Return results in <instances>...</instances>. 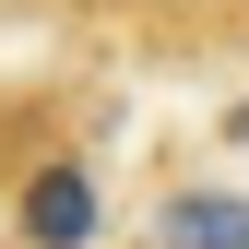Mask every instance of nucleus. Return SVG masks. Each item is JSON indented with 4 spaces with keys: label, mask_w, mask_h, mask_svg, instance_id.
<instances>
[{
    "label": "nucleus",
    "mask_w": 249,
    "mask_h": 249,
    "mask_svg": "<svg viewBox=\"0 0 249 249\" xmlns=\"http://www.w3.org/2000/svg\"><path fill=\"white\" fill-rule=\"evenodd\" d=\"M12 237H24V249H95V237H107L95 166H83V154H36L24 190H12Z\"/></svg>",
    "instance_id": "nucleus-1"
},
{
    "label": "nucleus",
    "mask_w": 249,
    "mask_h": 249,
    "mask_svg": "<svg viewBox=\"0 0 249 249\" xmlns=\"http://www.w3.org/2000/svg\"><path fill=\"white\" fill-rule=\"evenodd\" d=\"M237 12H249V0H237Z\"/></svg>",
    "instance_id": "nucleus-4"
},
{
    "label": "nucleus",
    "mask_w": 249,
    "mask_h": 249,
    "mask_svg": "<svg viewBox=\"0 0 249 249\" xmlns=\"http://www.w3.org/2000/svg\"><path fill=\"white\" fill-rule=\"evenodd\" d=\"M226 142H237V154H249V95H237V107H226Z\"/></svg>",
    "instance_id": "nucleus-3"
},
{
    "label": "nucleus",
    "mask_w": 249,
    "mask_h": 249,
    "mask_svg": "<svg viewBox=\"0 0 249 249\" xmlns=\"http://www.w3.org/2000/svg\"><path fill=\"white\" fill-rule=\"evenodd\" d=\"M154 249H249V202L237 190H166Z\"/></svg>",
    "instance_id": "nucleus-2"
}]
</instances>
